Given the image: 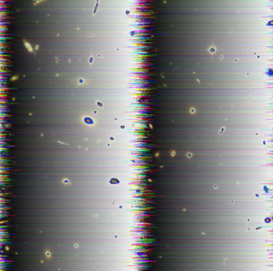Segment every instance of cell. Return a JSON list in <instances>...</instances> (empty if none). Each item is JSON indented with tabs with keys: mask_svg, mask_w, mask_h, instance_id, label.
Instances as JSON below:
<instances>
[{
	"mask_svg": "<svg viewBox=\"0 0 273 271\" xmlns=\"http://www.w3.org/2000/svg\"><path fill=\"white\" fill-rule=\"evenodd\" d=\"M24 44H25V46H26V47H27V49H28L29 51H31V52L33 51L32 48L30 47V45L28 43V42H24Z\"/></svg>",
	"mask_w": 273,
	"mask_h": 271,
	"instance_id": "obj_1",
	"label": "cell"
}]
</instances>
